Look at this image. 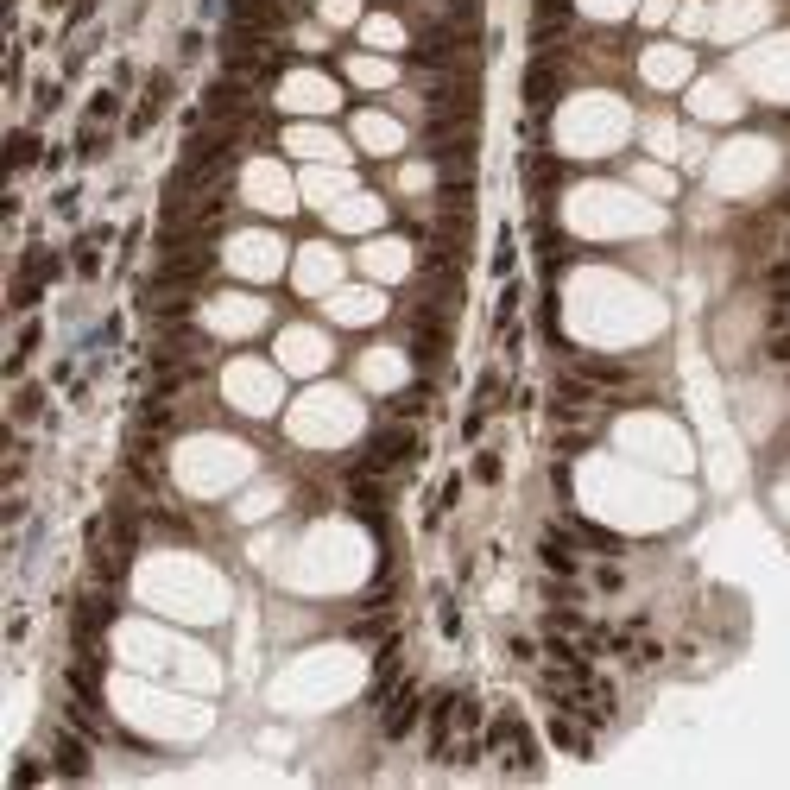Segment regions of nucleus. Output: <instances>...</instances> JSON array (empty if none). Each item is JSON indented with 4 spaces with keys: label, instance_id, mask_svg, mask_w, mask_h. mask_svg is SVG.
I'll return each instance as SVG.
<instances>
[{
    "label": "nucleus",
    "instance_id": "obj_3",
    "mask_svg": "<svg viewBox=\"0 0 790 790\" xmlns=\"http://www.w3.org/2000/svg\"><path fill=\"white\" fill-rule=\"evenodd\" d=\"M285 260V247H279V234H241V241L228 247V266L241 272V279H272Z\"/></svg>",
    "mask_w": 790,
    "mask_h": 790
},
{
    "label": "nucleus",
    "instance_id": "obj_22",
    "mask_svg": "<svg viewBox=\"0 0 790 790\" xmlns=\"http://www.w3.org/2000/svg\"><path fill=\"white\" fill-rule=\"evenodd\" d=\"M645 146L651 152H677V127H645Z\"/></svg>",
    "mask_w": 790,
    "mask_h": 790
},
{
    "label": "nucleus",
    "instance_id": "obj_23",
    "mask_svg": "<svg viewBox=\"0 0 790 790\" xmlns=\"http://www.w3.org/2000/svg\"><path fill=\"white\" fill-rule=\"evenodd\" d=\"M639 184H645V190H658V196H670V190H677V177H664L658 165H645V171H639Z\"/></svg>",
    "mask_w": 790,
    "mask_h": 790
},
{
    "label": "nucleus",
    "instance_id": "obj_7",
    "mask_svg": "<svg viewBox=\"0 0 790 790\" xmlns=\"http://www.w3.org/2000/svg\"><path fill=\"white\" fill-rule=\"evenodd\" d=\"M266 323V304L260 298H215L209 304V329L215 335H253Z\"/></svg>",
    "mask_w": 790,
    "mask_h": 790
},
{
    "label": "nucleus",
    "instance_id": "obj_5",
    "mask_svg": "<svg viewBox=\"0 0 790 790\" xmlns=\"http://www.w3.org/2000/svg\"><path fill=\"white\" fill-rule=\"evenodd\" d=\"M279 102H285V108L329 114V108H335V83H329V76H316V70H291L285 83H279Z\"/></svg>",
    "mask_w": 790,
    "mask_h": 790
},
{
    "label": "nucleus",
    "instance_id": "obj_8",
    "mask_svg": "<svg viewBox=\"0 0 790 790\" xmlns=\"http://www.w3.org/2000/svg\"><path fill=\"white\" fill-rule=\"evenodd\" d=\"M639 70H645V83H651V89H683L696 64H689V51H683V45H651Z\"/></svg>",
    "mask_w": 790,
    "mask_h": 790
},
{
    "label": "nucleus",
    "instance_id": "obj_1",
    "mask_svg": "<svg viewBox=\"0 0 790 790\" xmlns=\"http://www.w3.org/2000/svg\"><path fill=\"white\" fill-rule=\"evenodd\" d=\"M228 399L241 411H272L279 405V373L260 367V361H234L228 367Z\"/></svg>",
    "mask_w": 790,
    "mask_h": 790
},
{
    "label": "nucleus",
    "instance_id": "obj_17",
    "mask_svg": "<svg viewBox=\"0 0 790 790\" xmlns=\"http://www.w3.org/2000/svg\"><path fill=\"white\" fill-rule=\"evenodd\" d=\"M361 380H367V386H380V392H392V386L405 380V354H386V348H380V354H367V361H361Z\"/></svg>",
    "mask_w": 790,
    "mask_h": 790
},
{
    "label": "nucleus",
    "instance_id": "obj_4",
    "mask_svg": "<svg viewBox=\"0 0 790 790\" xmlns=\"http://www.w3.org/2000/svg\"><path fill=\"white\" fill-rule=\"evenodd\" d=\"M298 196H304L310 209H335L342 196H354V171H342V165H310L298 177Z\"/></svg>",
    "mask_w": 790,
    "mask_h": 790
},
{
    "label": "nucleus",
    "instance_id": "obj_9",
    "mask_svg": "<svg viewBox=\"0 0 790 790\" xmlns=\"http://www.w3.org/2000/svg\"><path fill=\"white\" fill-rule=\"evenodd\" d=\"M279 361L298 367V373H316V367H329V342L316 329H285L279 335Z\"/></svg>",
    "mask_w": 790,
    "mask_h": 790
},
{
    "label": "nucleus",
    "instance_id": "obj_20",
    "mask_svg": "<svg viewBox=\"0 0 790 790\" xmlns=\"http://www.w3.org/2000/svg\"><path fill=\"white\" fill-rule=\"evenodd\" d=\"M323 26H361V0H323Z\"/></svg>",
    "mask_w": 790,
    "mask_h": 790
},
{
    "label": "nucleus",
    "instance_id": "obj_18",
    "mask_svg": "<svg viewBox=\"0 0 790 790\" xmlns=\"http://www.w3.org/2000/svg\"><path fill=\"white\" fill-rule=\"evenodd\" d=\"M696 114L734 121V114H740V95H734V89H721V83H702V89H696Z\"/></svg>",
    "mask_w": 790,
    "mask_h": 790
},
{
    "label": "nucleus",
    "instance_id": "obj_16",
    "mask_svg": "<svg viewBox=\"0 0 790 790\" xmlns=\"http://www.w3.org/2000/svg\"><path fill=\"white\" fill-rule=\"evenodd\" d=\"M348 83H361V89H392V83H399V70H392L386 64V57H348Z\"/></svg>",
    "mask_w": 790,
    "mask_h": 790
},
{
    "label": "nucleus",
    "instance_id": "obj_2",
    "mask_svg": "<svg viewBox=\"0 0 790 790\" xmlns=\"http://www.w3.org/2000/svg\"><path fill=\"white\" fill-rule=\"evenodd\" d=\"M291 279H298V291L304 298H329L335 291V279H342V253L335 247H298V260H291Z\"/></svg>",
    "mask_w": 790,
    "mask_h": 790
},
{
    "label": "nucleus",
    "instance_id": "obj_11",
    "mask_svg": "<svg viewBox=\"0 0 790 790\" xmlns=\"http://www.w3.org/2000/svg\"><path fill=\"white\" fill-rule=\"evenodd\" d=\"M329 316L361 329V323H380V316H386V298H380V291H329Z\"/></svg>",
    "mask_w": 790,
    "mask_h": 790
},
{
    "label": "nucleus",
    "instance_id": "obj_21",
    "mask_svg": "<svg viewBox=\"0 0 790 790\" xmlns=\"http://www.w3.org/2000/svg\"><path fill=\"white\" fill-rule=\"evenodd\" d=\"M677 19V0H639V26H670Z\"/></svg>",
    "mask_w": 790,
    "mask_h": 790
},
{
    "label": "nucleus",
    "instance_id": "obj_12",
    "mask_svg": "<svg viewBox=\"0 0 790 790\" xmlns=\"http://www.w3.org/2000/svg\"><path fill=\"white\" fill-rule=\"evenodd\" d=\"M247 196H253L260 209H291V203H298V190L285 184L279 165H253V171H247Z\"/></svg>",
    "mask_w": 790,
    "mask_h": 790
},
{
    "label": "nucleus",
    "instance_id": "obj_15",
    "mask_svg": "<svg viewBox=\"0 0 790 790\" xmlns=\"http://www.w3.org/2000/svg\"><path fill=\"white\" fill-rule=\"evenodd\" d=\"M361 38L373 51H405V19H392V13H373V19H361Z\"/></svg>",
    "mask_w": 790,
    "mask_h": 790
},
{
    "label": "nucleus",
    "instance_id": "obj_13",
    "mask_svg": "<svg viewBox=\"0 0 790 790\" xmlns=\"http://www.w3.org/2000/svg\"><path fill=\"white\" fill-rule=\"evenodd\" d=\"M354 140L367 152H399L405 146V127L392 121V114H354Z\"/></svg>",
    "mask_w": 790,
    "mask_h": 790
},
{
    "label": "nucleus",
    "instance_id": "obj_10",
    "mask_svg": "<svg viewBox=\"0 0 790 790\" xmlns=\"http://www.w3.org/2000/svg\"><path fill=\"white\" fill-rule=\"evenodd\" d=\"M405 266H411V247L405 241H373V247H361V272H373L380 285H399Z\"/></svg>",
    "mask_w": 790,
    "mask_h": 790
},
{
    "label": "nucleus",
    "instance_id": "obj_19",
    "mask_svg": "<svg viewBox=\"0 0 790 790\" xmlns=\"http://www.w3.org/2000/svg\"><path fill=\"white\" fill-rule=\"evenodd\" d=\"M708 26H715V13H708L702 0H689V7H677V32H683V38H708Z\"/></svg>",
    "mask_w": 790,
    "mask_h": 790
},
{
    "label": "nucleus",
    "instance_id": "obj_14",
    "mask_svg": "<svg viewBox=\"0 0 790 790\" xmlns=\"http://www.w3.org/2000/svg\"><path fill=\"white\" fill-rule=\"evenodd\" d=\"M285 146L298 158H323V165H342V140L323 127H285Z\"/></svg>",
    "mask_w": 790,
    "mask_h": 790
},
{
    "label": "nucleus",
    "instance_id": "obj_6",
    "mask_svg": "<svg viewBox=\"0 0 790 790\" xmlns=\"http://www.w3.org/2000/svg\"><path fill=\"white\" fill-rule=\"evenodd\" d=\"M329 222H335V234H373L386 222V203L367 196V190H354V196H342V203L329 209Z\"/></svg>",
    "mask_w": 790,
    "mask_h": 790
}]
</instances>
